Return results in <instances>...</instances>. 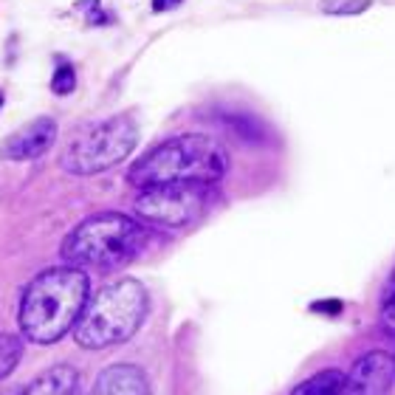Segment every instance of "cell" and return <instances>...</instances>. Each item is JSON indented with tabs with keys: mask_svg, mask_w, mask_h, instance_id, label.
I'll return each mask as SVG.
<instances>
[{
	"mask_svg": "<svg viewBox=\"0 0 395 395\" xmlns=\"http://www.w3.org/2000/svg\"><path fill=\"white\" fill-rule=\"evenodd\" d=\"M147 240L150 234L139 220L119 212H105L82 220L62 240V257L71 265L119 268L139 257Z\"/></svg>",
	"mask_w": 395,
	"mask_h": 395,
	"instance_id": "obj_4",
	"label": "cell"
},
{
	"mask_svg": "<svg viewBox=\"0 0 395 395\" xmlns=\"http://www.w3.org/2000/svg\"><path fill=\"white\" fill-rule=\"evenodd\" d=\"M0 110H3V93H0Z\"/></svg>",
	"mask_w": 395,
	"mask_h": 395,
	"instance_id": "obj_19",
	"label": "cell"
},
{
	"mask_svg": "<svg viewBox=\"0 0 395 395\" xmlns=\"http://www.w3.org/2000/svg\"><path fill=\"white\" fill-rule=\"evenodd\" d=\"M212 184L198 181H173V184H156L142 187V193L133 198V209L139 217L156 223V226H190L209 209L212 203Z\"/></svg>",
	"mask_w": 395,
	"mask_h": 395,
	"instance_id": "obj_6",
	"label": "cell"
},
{
	"mask_svg": "<svg viewBox=\"0 0 395 395\" xmlns=\"http://www.w3.org/2000/svg\"><path fill=\"white\" fill-rule=\"evenodd\" d=\"M314 314H328V316H339L342 314V302L339 299H319L311 305Z\"/></svg>",
	"mask_w": 395,
	"mask_h": 395,
	"instance_id": "obj_15",
	"label": "cell"
},
{
	"mask_svg": "<svg viewBox=\"0 0 395 395\" xmlns=\"http://www.w3.org/2000/svg\"><path fill=\"white\" fill-rule=\"evenodd\" d=\"M57 133H59L57 122L51 116H40V119L28 122L25 127H20L17 133H11L0 144V159H6V161H34L54 147Z\"/></svg>",
	"mask_w": 395,
	"mask_h": 395,
	"instance_id": "obj_7",
	"label": "cell"
},
{
	"mask_svg": "<svg viewBox=\"0 0 395 395\" xmlns=\"http://www.w3.org/2000/svg\"><path fill=\"white\" fill-rule=\"evenodd\" d=\"M76 390H79V373L68 365H57L42 376H37L34 384L23 390V395H74Z\"/></svg>",
	"mask_w": 395,
	"mask_h": 395,
	"instance_id": "obj_10",
	"label": "cell"
},
{
	"mask_svg": "<svg viewBox=\"0 0 395 395\" xmlns=\"http://www.w3.org/2000/svg\"><path fill=\"white\" fill-rule=\"evenodd\" d=\"M91 395H150V382L136 365H110L96 376Z\"/></svg>",
	"mask_w": 395,
	"mask_h": 395,
	"instance_id": "obj_9",
	"label": "cell"
},
{
	"mask_svg": "<svg viewBox=\"0 0 395 395\" xmlns=\"http://www.w3.org/2000/svg\"><path fill=\"white\" fill-rule=\"evenodd\" d=\"M23 359V339L17 333L0 331V382L20 365Z\"/></svg>",
	"mask_w": 395,
	"mask_h": 395,
	"instance_id": "obj_12",
	"label": "cell"
},
{
	"mask_svg": "<svg viewBox=\"0 0 395 395\" xmlns=\"http://www.w3.org/2000/svg\"><path fill=\"white\" fill-rule=\"evenodd\" d=\"M370 6V0H342L336 6H325V11L331 14H362Z\"/></svg>",
	"mask_w": 395,
	"mask_h": 395,
	"instance_id": "obj_14",
	"label": "cell"
},
{
	"mask_svg": "<svg viewBox=\"0 0 395 395\" xmlns=\"http://www.w3.org/2000/svg\"><path fill=\"white\" fill-rule=\"evenodd\" d=\"M91 294V280L76 265H59L34 277L20 299V333L37 345L59 342L79 319Z\"/></svg>",
	"mask_w": 395,
	"mask_h": 395,
	"instance_id": "obj_1",
	"label": "cell"
},
{
	"mask_svg": "<svg viewBox=\"0 0 395 395\" xmlns=\"http://www.w3.org/2000/svg\"><path fill=\"white\" fill-rule=\"evenodd\" d=\"M147 291L136 280H119L99 288L82 308L74 339L85 350H105L127 342L147 316Z\"/></svg>",
	"mask_w": 395,
	"mask_h": 395,
	"instance_id": "obj_3",
	"label": "cell"
},
{
	"mask_svg": "<svg viewBox=\"0 0 395 395\" xmlns=\"http://www.w3.org/2000/svg\"><path fill=\"white\" fill-rule=\"evenodd\" d=\"M393 379L395 362L387 353L373 350L353 365L350 376H345V395H387Z\"/></svg>",
	"mask_w": 395,
	"mask_h": 395,
	"instance_id": "obj_8",
	"label": "cell"
},
{
	"mask_svg": "<svg viewBox=\"0 0 395 395\" xmlns=\"http://www.w3.org/2000/svg\"><path fill=\"white\" fill-rule=\"evenodd\" d=\"M291 395H345V373L339 370H322L302 384H297Z\"/></svg>",
	"mask_w": 395,
	"mask_h": 395,
	"instance_id": "obj_11",
	"label": "cell"
},
{
	"mask_svg": "<svg viewBox=\"0 0 395 395\" xmlns=\"http://www.w3.org/2000/svg\"><path fill=\"white\" fill-rule=\"evenodd\" d=\"M395 294V265H393V274H390V282H387V297Z\"/></svg>",
	"mask_w": 395,
	"mask_h": 395,
	"instance_id": "obj_18",
	"label": "cell"
},
{
	"mask_svg": "<svg viewBox=\"0 0 395 395\" xmlns=\"http://www.w3.org/2000/svg\"><path fill=\"white\" fill-rule=\"evenodd\" d=\"M76 88V71L71 68V65H57V71H54V76H51V91L57 93V96H65V93H71Z\"/></svg>",
	"mask_w": 395,
	"mask_h": 395,
	"instance_id": "obj_13",
	"label": "cell"
},
{
	"mask_svg": "<svg viewBox=\"0 0 395 395\" xmlns=\"http://www.w3.org/2000/svg\"><path fill=\"white\" fill-rule=\"evenodd\" d=\"M382 314H384V322L395 328V294H390L387 299H384V305H382Z\"/></svg>",
	"mask_w": 395,
	"mask_h": 395,
	"instance_id": "obj_16",
	"label": "cell"
},
{
	"mask_svg": "<svg viewBox=\"0 0 395 395\" xmlns=\"http://www.w3.org/2000/svg\"><path fill=\"white\" fill-rule=\"evenodd\" d=\"M178 3H184V0H153V11H170Z\"/></svg>",
	"mask_w": 395,
	"mask_h": 395,
	"instance_id": "obj_17",
	"label": "cell"
},
{
	"mask_svg": "<svg viewBox=\"0 0 395 395\" xmlns=\"http://www.w3.org/2000/svg\"><path fill=\"white\" fill-rule=\"evenodd\" d=\"M226 173H229V153L212 136L184 133L150 147L142 159H136L127 178L142 190L173 181L214 184Z\"/></svg>",
	"mask_w": 395,
	"mask_h": 395,
	"instance_id": "obj_2",
	"label": "cell"
},
{
	"mask_svg": "<svg viewBox=\"0 0 395 395\" xmlns=\"http://www.w3.org/2000/svg\"><path fill=\"white\" fill-rule=\"evenodd\" d=\"M74 395H79V390H76V393H74Z\"/></svg>",
	"mask_w": 395,
	"mask_h": 395,
	"instance_id": "obj_21",
	"label": "cell"
},
{
	"mask_svg": "<svg viewBox=\"0 0 395 395\" xmlns=\"http://www.w3.org/2000/svg\"><path fill=\"white\" fill-rule=\"evenodd\" d=\"M139 144V125L130 113H116L82 127L65 147L59 164L71 176H96L125 161Z\"/></svg>",
	"mask_w": 395,
	"mask_h": 395,
	"instance_id": "obj_5",
	"label": "cell"
},
{
	"mask_svg": "<svg viewBox=\"0 0 395 395\" xmlns=\"http://www.w3.org/2000/svg\"><path fill=\"white\" fill-rule=\"evenodd\" d=\"M0 395H23V393H0Z\"/></svg>",
	"mask_w": 395,
	"mask_h": 395,
	"instance_id": "obj_20",
	"label": "cell"
}]
</instances>
